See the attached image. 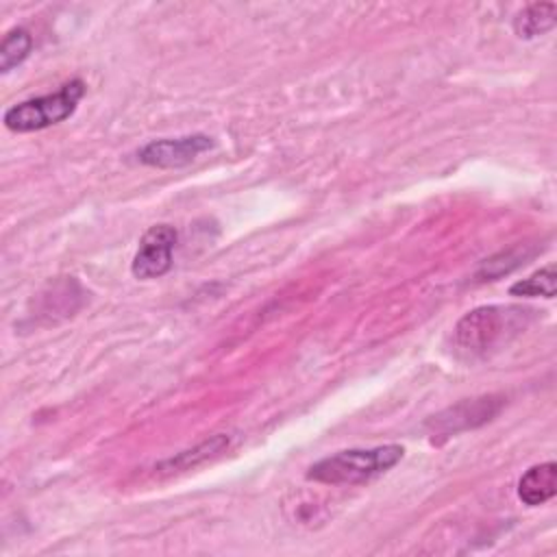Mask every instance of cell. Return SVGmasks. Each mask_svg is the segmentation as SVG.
<instances>
[{
  "instance_id": "obj_2",
  "label": "cell",
  "mask_w": 557,
  "mask_h": 557,
  "mask_svg": "<svg viewBox=\"0 0 557 557\" xmlns=\"http://www.w3.org/2000/svg\"><path fill=\"white\" fill-rule=\"evenodd\" d=\"M83 96H85V83L81 78H74L54 94L22 100L9 107L2 115V122L13 133L44 131L70 117Z\"/></svg>"
},
{
  "instance_id": "obj_1",
  "label": "cell",
  "mask_w": 557,
  "mask_h": 557,
  "mask_svg": "<svg viewBox=\"0 0 557 557\" xmlns=\"http://www.w3.org/2000/svg\"><path fill=\"white\" fill-rule=\"evenodd\" d=\"M403 455L405 448L398 444L339 450L315 461L307 470V479L326 485H359L394 468Z\"/></svg>"
},
{
  "instance_id": "obj_6",
  "label": "cell",
  "mask_w": 557,
  "mask_h": 557,
  "mask_svg": "<svg viewBox=\"0 0 557 557\" xmlns=\"http://www.w3.org/2000/svg\"><path fill=\"white\" fill-rule=\"evenodd\" d=\"M503 407V398L498 396H481V398H468L461 400L442 413L433 416L426 426L433 435H455L474 426H481L490 422Z\"/></svg>"
},
{
  "instance_id": "obj_8",
  "label": "cell",
  "mask_w": 557,
  "mask_h": 557,
  "mask_svg": "<svg viewBox=\"0 0 557 557\" xmlns=\"http://www.w3.org/2000/svg\"><path fill=\"white\" fill-rule=\"evenodd\" d=\"M557 24V4L555 2H531L513 17V30L522 39H535Z\"/></svg>"
},
{
  "instance_id": "obj_9",
  "label": "cell",
  "mask_w": 557,
  "mask_h": 557,
  "mask_svg": "<svg viewBox=\"0 0 557 557\" xmlns=\"http://www.w3.org/2000/svg\"><path fill=\"white\" fill-rule=\"evenodd\" d=\"M228 437L224 435V433H218V435H213L211 440H205V442H200L198 446H194V448H189V450H183V453H178L176 457H172V459H168L165 463H163V468H168V470H187V468H194V466H198V463H202V461H207V459H211V457H215V455H220L224 448H228Z\"/></svg>"
},
{
  "instance_id": "obj_7",
  "label": "cell",
  "mask_w": 557,
  "mask_h": 557,
  "mask_svg": "<svg viewBox=\"0 0 557 557\" xmlns=\"http://www.w3.org/2000/svg\"><path fill=\"white\" fill-rule=\"evenodd\" d=\"M557 492V463L544 461L537 466H531L518 481V498L529 505L537 507L550 500Z\"/></svg>"
},
{
  "instance_id": "obj_3",
  "label": "cell",
  "mask_w": 557,
  "mask_h": 557,
  "mask_svg": "<svg viewBox=\"0 0 557 557\" xmlns=\"http://www.w3.org/2000/svg\"><path fill=\"white\" fill-rule=\"evenodd\" d=\"M524 315L522 309L485 305L468 311L455 324V344L468 355H483L494 348L511 329L516 318Z\"/></svg>"
},
{
  "instance_id": "obj_4",
  "label": "cell",
  "mask_w": 557,
  "mask_h": 557,
  "mask_svg": "<svg viewBox=\"0 0 557 557\" xmlns=\"http://www.w3.org/2000/svg\"><path fill=\"white\" fill-rule=\"evenodd\" d=\"M176 239H178V233L174 226L170 224L150 226L144 233L139 248L133 257V263H131L133 276L144 281L163 276L172 268V252H174Z\"/></svg>"
},
{
  "instance_id": "obj_11",
  "label": "cell",
  "mask_w": 557,
  "mask_h": 557,
  "mask_svg": "<svg viewBox=\"0 0 557 557\" xmlns=\"http://www.w3.org/2000/svg\"><path fill=\"white\" fill-rule=\"evenodd\" d=\"M557 292V272L555 263H548L546 268H540L533 272L529 278L516 281L509 287L511 296H542V298H553Z\"/></svg>"
},
{
  "instance_id": "obj_5",
  "label": "cell",
  "mask_w": 557,
  "mask_h": 557,
  "mask_svg": "<svg viewBox=\"0 0 557 557\" xmlns=\"http://www.w3.org/2000/svg\"><path fill=\"white\" fill-rule=\"evenodd\" d=\"M213 137L205 133H194L185 137L154 139L137 150V159L150 168H183L191 163L198 154L213 148Z\"/></svg>"
},
{
  "instance_id": "obj_12",
  "label": "cell",
  "mask_w": 557,
  "mask_h": 557,
  "mask_svg": "<svg viewBox=\"0 0 557 557\" xmlns=\"http://www.w3.org/2000/svg\"><path fill=\"white\" fill-rule=\"evenodd\" d=\"M527 257L522 246H516L511 250H503L490 259H485L481 263V268L476 270V278L479 281H494L503 274H509L513 268H518L522 263V259Z\"/></svg>"
},
{
  "instance_id": "obj_10",
  "label": "cell",
  "mask_w": 557,
  "mask_h": 557,
  "mask_svg": "<svg viewBox=\"0 0 557 557\" xmlns=\"http://www.w3.org/2000/svg\"><path fill=\"white\" fill-rule=\"evenodd\" d=\"M33 50V37L26 28H13L4 35L0 44V72H11L20 65Z\"/></svg>"
}]
</instances>
